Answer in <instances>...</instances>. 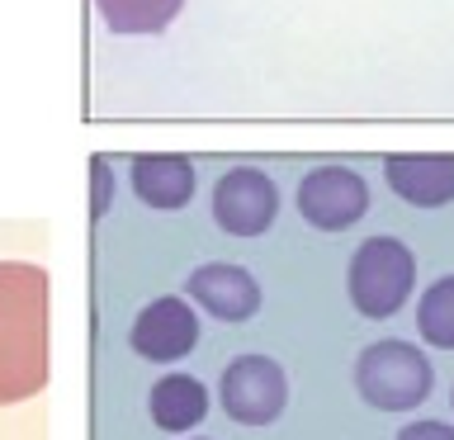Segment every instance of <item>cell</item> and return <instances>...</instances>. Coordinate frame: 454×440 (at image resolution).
I'll return each instance as SVG.
<instances>
[{"label":"cell","instance_id":"obj_4","mask_svg":"<svg viewBox=\"0 0 454 440\" xmlns=\"http://www.w3.org/2000/svg\"><path fill=\"white\" fill-rule=\"evenodd\" d=\"M223 412L241 426H270L284 412L289 397V379L270 355H237L223 369Z\"/></svg>","mask_w":454,"mask_h":440},{"label":"cell","instance_id":"obj_5","mask_svg":"<svg viewBox=\"0 0 454 440\" xmlns=\"http://www.w3.org/2000/svg\"><path fill=\"white\" fill-rule=\"evenodd\" d=\"M279 213V190L265 170L237 166L213 185V223L227 237H261Z\"/></svg>","mask_w":454,"mask_h":440},{"label":"cell","instance_id":"obj_11","mask_svg":"<svg viewBox=\"0 0 454 440\" xmlns=\"http://www.w3.org/2000/svg\"><path fill=\"white\" fill-rule=\"evenodd\" d=\"M147 407H152V421L161 426V431H190V426L204 421L208 393H204V383L190 379V374H166L152 389V403Z\"/></svg>","mask_w":454,"mask_h":440},{"label":"cell","instance_id":"obj_7","mask_svg":"<svg viewBox=\"0 0 454 440\" xmlns=\"http://www.w3.org/2000/svg\"><path fill=\"white\" fill-rule=\"evenodd\" d=\"M133 350L142 360H156V365H170L180 355L194 350L199 341V312H190L184 298H152L147 308L137 312L133 322Z\"/></svg>","mask_w":454,"mask_h":440},{"label":"cell","instance_id":"obj_12","mask_svg":"<svg viewBox=\"0 0 454 440\" xmlns=\"http://www.w3.org/2000/svg\"><path fill=\"white\" fill-rule=\"evenodd\" d=\"M184 0H95L99 20L114 34H161Z\"/></svg>","mask_w":454,"mask_h":440},{"label":"cell","instance_id":"obj_9","mask_svg":"<svg viewBox=\"0 0 454 440\" xmlns=\"http://www.w3.org/2000/svg\"><path fill=\"white\" fill-rule=\"evenodd\" d=\"M383 180L411 208H440L454 199V156L450 152H397L383 161Z\"/></svg>","mask_w":454,"mask_h":440},{"label":"cell","instance_id":"obj_16","mask_svg":"<svg viewBox=\"0 0 454 440\" xmlns=\"http://www.w3.org/2000/svg\"><path fill=\"white\" fill-rule=\"evenodd\" d=\"M450 407H454V393H450Z\"/></svg>","mask_w":454,"mask_h":440},{"label":"cell","instance_id":"obj_14","mask_svg":"<svg viewBox=\"0 0 454 440\" xmlns=\"http://www.w3.org/2000/svg\"><path fill=\"white\" fill-rule=\"evenodd\" d=\"M90 213H95V218H105V213H109V194H114V180H109V161H105V156H95V161H90Z\"/></svg>","mask_w":454,"mask_h":440},{"label":"cell","instance_id":"obj_1","mask_svg":"<svg viewBox=\"0 0 454 440\" xmlns=\"http://www.w3.org/2000/svg\"><path fill=\"white\" fill-rule=\"evenodd\" d=\"M48 389V270L0 261V407Z\"/></svg>","mask_w":454,"mask_h":440},{"label":"cell","instance_id":"obj_15","mask_svg":"<svg viewBox=\"0 0 454 440\" xmlns=\"http://www.w3.org/2000/svg\"><path fill=\"white\" fill-rule=\"evenodd\" d=\"M397 440H454V426L450 421H417V426H403Z\"/></svg>","mask_w":454,"mask_h":440},{"label":"cell","instance_id":"obj_2","mask_svg":"<svg viewBox=\"0 0 454 440\" xmlns=\"http://www.w3.org/2000/svg\"><path fill=\"white\" fill-rule=\"evenodd\" d=\"M431 383H435L431 360L411 341H397V336L364 346L360 360H355V389L379 412H411L431 397Z\"/></svg>","mask_w":454,"mask_h":440},{"label":"cell","instance_id":"obj_3","mask_svg":"<svg viewBox=\"0 0 454 440\" xmlns=\"http://www.w3.org/2000/svg\"><path fill=\"white\" fill-rule=\"evenodd\" d=\"M417 284V255L407 251V241L397 237H369L360 251L350 255L346 289L350 303L360 308V318H393L397 308L411 298Z\"/></svg>","mask_w":454,"mask_h":440},{"label":"cell","instance_id":"obj_13","mask_svg":"<svg viewBox=\"0 0 454 440\" xmlns=\"http://www.w3.org/2000/svg\"><path fill=\"white\" fill-rule=\"evenodd\" d=\"M417 332L440 350H454V275L435 279L417 303Z\"/></svg>","mask_w":454,"mask_h":440},{"label":"cell","instance_id":"obj_6","mask_svg":"<svg viewBox=\"0 0 454 440\" xmlns=\"http://www.w3.org/2000/svg\"><path fill=\"white\" fill-rule=\"evenodd\" d=\"M369 208V185L350 166H317L298 180V213L322 232H346Z\"/></svg>","mask_w":454,"mask_h":440},{"label":"cell","instance_id":"obj_10","mask_svg":"<svg viewBox=\"0 0 454 440\" xmlns=\"http://www.w3.org/2000/svg\"><path fill=\"white\" fill-rule=\"evenodd\" d=\"M133 190H137L142 204H152V208H184L194 194L190 156H176V152L137 156L133 161Z\"/></svg>","mask_w":454,"mask_h":440},{"label":"cell","instance_id":"obj_8","mask_svg":"<svg viewBox=\"0 0 454 440\" xmlns=\"http://www.w3.org/2000/svg\"><path fill=\"white\" fill-rule=\"evenodd\" d=\"M190 303L204 308L208 318L218 322H247L255 308H261V284H255L241 265H227V261H208L190 275Z\"/></svg>","mask_w":454,"mask_h":440}]
</instances>
